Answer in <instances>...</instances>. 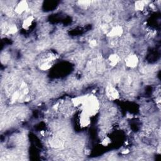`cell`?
<instances>
[{"label": "cell", "instance_id": "3", "mask_svg": "<svg viewBox=\"0 0 161 161\" xmlns=\"http://www.w3.org/2000/svg\"><path fill=\"white\" fill-rule=\"evenodd\" d=\"M138 63H139V59L137 55L135 54L129 55L125 59V64L127 66L130 68H134L135 67H137Z\"/></svg>", "mask_w": 161, "mask_h": 161}, {"label": "cell", "instance_id": "5", "mask_svg": "<svg viewBox=\"0 0 161 161\" xmlns=\"http://www.w3.org/2000/svg\"><path fill=\"white\" fill-rule=\"evenodd\" d=\"M123 30L121 27L116 26L111 29L108 34V36L110 37H117L122 35Z\"/></svg>", "mask_w": 161, "mask_h": 161}, {"label": "cell", "instance_id": "9", "mask_svg": "<svg viewBox=\"0 0 161 161\" xmlns=\"http://www.w3.org/2000/svg\"><path fill=\"white\" fill-rule=\"evenodd\" d=\"M86 95L74 98L72 100L73 104L75 107H78V106H80V105H83V104L85 98H86Z\"/></svg>", "mask_w": 161, "mask_h": 161}, {"label": "cell", "instance_id": "6", "mask_svg": "<svg viewBox=\"0 0 161 161\" xmlns=\"http://www.w3.org/2000/svg\"><path fill=\"white\" fill-rule=\"evenodd\" d=\"M90 123V116L83 111L80 117V125L82 127H88Z\"/></svg>", "mask_w": 161, "mask_h": 161}, {"label": "cell", "instance_id": "8", "mask_svg": "<svg viewBox=\"0 0 161 161\" xmlns=\"http://www.w3.org/2000/svg\"><path fill=\"white\" fill-rule=\"evenodd\" d=\"M108 60H109L110 64L111 66H115L118 63H119L120 57L119 55H117L116 54H112L110 55Z\"/></svg>", "mask_w": 161, "mask_h": 161}, {"label": "cell", "instance_id": "12", "mask_svg": "<svg viewBox=\"0 0 161 161\" xmlns=\"http://www.w3.org/2000/svg\"><path fill=\"white\" fill-rule=\"evenodd\" d=\"M97 45V42H96V40H92L90 42V46L92 47H94L95 46H96Z\"/></svg>", "mask_w": 161, "mask_h": 161}, {"label": "cell", "instance_id": "2", "mask_svg": "<svg viewBox=\"0 0 161 161\" xmlns=\"http://www.w3.org/2000/svg\"><path fill=\"white\" fill-rule=\"evenodd\" d=\"M106 95L111 100H115L119 98V92L111 85H108L106 88Z\"/></svg>", "mask_w": 161, "mask_h": 161}, {"label": "cell", "instance_id": "1", "mask_svg": "<svg viewBox=\"0 0 161 161\" xmlns=\"http://www.w3.org/2000/svg\"><path fill=\"white\" fill-rule=\"evenodd\" d=\"M82 106L83 107V112L91 117L96 114L100 108V104L96 96L86 95Z\"/></svg>", "mask_w": 161, "mask_h": 161}, {"label": "cell", "instance_id": "4", "mask_svg": "<svg viewBox=\"0 0 161 161\" xmlns=\"http://www.w3.org/2000/svg\"><path fill=\"white\" fill-rule=\"evenodd\" d=\"M28 8V4L26 1H22L17 4L15 8V11L17 14H22Z\"/></svg>", "mask_w": 161, "mask_h": 161}, {"label": "cell", "instance_id": "10", "mask_svg": "<svg viewBox=\"0 0 161 161\" xmlns=\"http://www.w3.org/2000/svg\"><path fill=\"white\" fill-rule=\"evenodd\" d=\"M147 1H138L135 3V9L138 11H142L144 8L145 6L147 4Z\"/></svg>", "mask_w": 161, "mask_h": 161}, {"label": "cell", "instance_id": "11", "mask_svg": "<svg viewBox=\"0 0 161 161\" xmlns=\"http://www.w3.org/2000/svg\"><path fill=\"white\" fill-rule=\"evenodd\" d=\"M18 31V29H17V27L15 26V25H12L11 26L8 30V32L7 33V34L8 35H11V34H15L16 32Z\"/></svg>", "mask_w": 161, "mask_h": 161}, {"label": "cell", "instance_id": "7", "mask_svg": "<svg viewBox=\"0 0 161 161\" xmlns=\"http://www.w3.org/2000/svg\"><path fill=\"white\" fill-rule=\"evenodd\" d=\"M34 20V18L32 16H30L28 17H27L25 20L22 23V27L25 29V30H28L31 25H32V23Z\"/></svg>", "mask_w": 161, "mask_h": 161}]
</instances>
